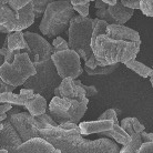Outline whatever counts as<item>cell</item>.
<instances>
[{
  "label": "cell",
  "instance_id": "6da1fadb",
  "mask_svg": "<svg viewBox=\"0 0 153 153\" xmlns=\"http://www.w3.org/2000/svg\"><path fill=\"white\" fill-rule=\"evenodd\" d=\"M40 138L50 142L61 153H119L120 146L108 138L87 140L80 133V129L63 130L51 126L39 130Z\"/></svg>",
  "mask_w": 153,
  "mask_h": 153
},
{
  "label": "cell",
  "instance_id": "7a4b0ae2",
  "mask_svg": "<svg viewBox=\"0 0 153 153\" xmlns=\"http://www.w3.org/2000/svg\"><path fill=\"white\" fill-rule=\"evenodd\" d=\"M141 41L132 42L118 40L100 33L91 41L92 52L98 65H108L113 63H124L131 59H135L140 51Z\"/></svg>",
  "mask_w": 153,
  "mask_h": 153
},
{
  "label": "cell",
  "instance_id": "3957f363",
  "mask_svg": "<svg viewBox=\"0 0 153 153\" xmlns=\"http://www.w3.org/2000/svg\"><path fill=\"white\" fill-rule=\"evenodd\" d=\"M97 21V18L91 19L82 16H73L70 20L68 28L69 49L74 50L76 53L83 59L88 68H96L98 65L94 54L91 48V37L93 32V27Z\"/></svg>",
  "mask_w": 153,
  "mask_h": 153
},
{
  "label": "cell",
  "instance_id": "277c9868",
  "mask_svg": "<svg viewBox=\"0 0 153 153\" xmlns=\"http://www.w3.org/2000/svg\"><path fill=\"white\" fill-rule=\"evenodd\" d=\"M74 9L69 1L54 0L48 4L43 12L39 29L42 35L53 38L61 35L69 28L70 20L74 15Z\"/></svg>",
  "mask_w": 153,
  "mask_h": 153
},
{
  "label": "cell",
  "instance_id": "5b68a950",
  "mask_svg": "<svg viewBox=\"0 0 153 153\" xmlns=\"http://www.w3.org/2000/svg\"><path fill=\"white\" fill-rule=\"evenodd\" d=\"M36 73L31 76L22 84L23 88L31 89L32 91L42 96L46 100H51L54 89L61 83L62 78L58 74L53 61L49 59L46 61L35 62Z\"/></svg>",
  "mask_w": 153,
  "mask_h": 153
},
{
  "label": "cell",
  "instance_id": "8992f818",
  "mask_svg": "<svg viewBox=\"0 0 153 153\" xmlns=\"http://www.w3.org/2000/svg\"><path fill=\"white\" fill-rule=\"evenodd\" d=\"M89 100L79 101L76 99L52 97L48 105L49 114L59 124L65 122L78 123L83 118L84 113L88 109Z\"/></svg>",
  "mask_w": 153,
  "mask_h": 153
},
{
  "label": "cell",
  "instance_id": "52a82bcc",
  "mask_svg": "<svg viewBox=\"0 0 153 153\" xmlns=\"http://www.w3.org/2000/svg\"><path fill=\"white\" fill-rule=\"evenodd\" d=\"M36 73V68L26 51H21L15 56L13 61L4 62L0 67V78L6 83L19 87L22 85L27 79Z\"/></svg>",
  "mask_w": 153,
  "mask_h": 153
},
{
  "label": "cell",
  "instance_id": "ba28073f",
  "mask_svg": "<svg viewBox=\"0 0 153 153\" xmlns=\"http://www.w3.org/2000/svg\"><path fill=\"white\" fill-rule=\"evenodd\" d=\"M79 129H80V133L82 135L98 133L103 137L114 139L115 142H118L119 144H122V146L129 143L131 140L130 135L119 124L118 118L81 122L79 124Z\"/></svg>",
  "mask_w": 153,
  "mask_h": 153
},
{
  "label": "cell",
  "instance_id": "9c48e42d",
  "mask_svg": "<svg viewBox=\"0 0 153 153\" xmlns=\"http://www.w3.org/2000/svg\"><path fill=\"white\" fill-rule=\"evenodd\" d=\"M51 60L56 65L58 74L62 79H76L83 72V68L81 67V58L74 50L67 49L54 52L51 56Z\"/></svg>",
  "mask_w": 153,
  "mask_h": 153
},
{
  "label": "cell",
  "instance_id": "30bf717a",
  "mask_svg": "<svg viewBox=\"0 0 153 153\" xmlns=\"http://www.w3.org/2000/svg\"><path fill=\"white\" fill-rule=\"evenodd\" d=\"M7 119L17 130L22 142H26L33 138H40L39 135L40 123L29 112H17L12 114L8 113Z\"/></svg>",
  "mask_w": 153,
  "mask_h": 153
},
{
  "label": "cell",
  "instance_id": "8fae6325",
  "mask_svg": "<svg viewBox=\"0 0 153 153\" xmlns=\"http://www.w3.org/2000/svg\"><path fill=\"white\" fill-rule=\"evenodd\" d=\"M23 36H25L28 46L30 48L29 58L32 61V63L46 61V60L51 59V56L54 52L53 47L42 36L35 33V32H30V31L23 32Z\"/></svg>",
  "mask_w": 153,
  "mask_h": 153
},
{
  "label": "cell",
  "instance_id": "7c38bea8",
  "mask_svg": "<svg viewBox=\"0 0 153 153\" xmlns=\"http://www.w3.org/2000/svg\"><path fill=\"white\" fill-rule=\"evenodd\" d=\"M120 126L126 133L131 137L129 143L123 146L119 153H137L139 148L143 143L141 139V132L146 131V126H143L137 118H124L121 121Z\"/></svg>",
  "mask_w": 153,
  "mask_h": 153
},
{
  "label": "cell",
  "instance_id": "4fadbf2b",
  "mask_svg": "<svg viewBox=\"0 0 153 153\" xmlns=\"http://www.w3.org/2000/svg\"><path fill=\"white\" fill-rule=\"evenodd\" d=\"M53 96L60 97V98H68V99H76L79 101L89 100V98L85 97L83 88L76 83L74 79H71V78L62 79L59 87L54 89Z\"/></svg>",
  "mask_w": 153,
  "mask_h": 153
},
{
  "label": "cell",
  "instance_id": "5bb4252c",
  "mask_svg": "<svg viewBox=\"0 0 153 153\" xmlns=\"http://www.w3.org/2000/svg\"><path fill=\"white\" fill-rule=\"evenodd\" d=\"M1 123L4 126L0 130V149L7 150L10 153L19 146H21L22 140L8 119L4 120Z\"/></svg>",
  "mask_w": 153,
  "mask_h": 153
},
{
  "label": "cell",
  "instance_id": "9a60e30c",
  "mask_svg": "<svg viewBox=\"0 0 153 153\" xmlns=\"http://www.w3.org/2000/svg\"><path fill=\"white\" fill-rule=\"evenodd\" d=\"M10 153H61L60 150L54 148L50 142L42 138H33L11 151Z\"/></svg>",
  "mask_w": 153,
  "mask_h": 153
},
{
  "label": "cell",
  "instance_id": "2e32d148",
  "mask_svg": "<svg viewBox=\"0 0 153 153\" xmlns=\"http://www.w3.org/2000/svg\"><path fill=\"white\" fill-rule=\"evenodd\" d=\"M104 33L112 39L126 40V41H132V42L141 41L140 35H139L138 31L133 30V29H131L129 27H126L124 25H118V23L108 25Z\"/></svg>",
  "mask_w": 153,
  "mask_h": 153
},
{
  "label": "cell",
  "instance_id": "e0dca14e",
  "mask_svg": "<svg viewBox=\"0 0 153 153\" xmlns=\"http://www.w3.org/2000/svg\"><path fill=\"white\" fill-rule=\"evenodd\" d=\"M35 92L31 89L23 88L20 90L19 94H15L12 92H4L0 93V103H10L12 105L25 107L31 98L35 97Z\"/></svg>",
  "mask_w": 153,
  "mask_h": 153
},
{
  "label": "cell",
  "instance_id": "ac0fdd59",
  "mask_svg": "<svg viewBox=\"0 0 153 153\" xmlns=\"http://www.w3.org/2000/svg\"><path fill=\"white\" fill-rule=\"evenodd\" d=\"M107 11H108V13L110 15L111 19L113 20L114 23L124 25V23L128 22V21L131 19V17L133 16L134 9H131V8H128V7H126V6H123V4H121V1L118 0L115 4H112V6L108 4Z\"/></svg>",
  "mask_w": 153,
  "mask_h": 153
},
{
  "label": "cell",
  "instance_id": "d6986e66",
  "mask_svg": "<svg viewBox=\"0 0 153 153\" xmlns=\"http://www.w3.org/2000/svg\"><path fill=\"white\" fill-rule=\"evenodd\" d=\"M16 16L18 19V26L16 27L15 31H22L23 29H27L28 27H30L31 25L35 22L36 19L32 2H29L21 9L17 10Z\"/></svg>",
  "mask_w": 153,
  "mask_h": 153
},
{
  "label": "cell",
  "instance_id": "ffe728a7",
  "mask_svg": "<svg viewBox=\"0 0 153 153\" xmlns=\"http://www.w3.org/2000/svg\"><path fill=\"white\" fill-rule=\"evenodd\" d=\"M8 50L11 51H17V50H21V51H26L28 54L30 53V48L28 46L27 41L25 39L22 31H12L7 36Z\"/></svg>",
  "mask_w": 153,
  "mask_h": 153
},
{
  "label": "cell",
  "instance_id": "44dd1931",
  "mask_svg": "<svg viewBox=\"0 0 153 153\" xmlns=\"http://www.w3.org/2000/svg\"><path fill=\"white\" fill-rule=\"evenodd\" d=\"M0 25L11 31H15L16 27L18 26V19L16 16V11H13L8 4H0Z\"/></svg>",
  "mask_w": 153,
  "mask_h": 153
},
{
  "label": "cell",
  "instance_id": "7402d4cb",
  "mask_svg": "<svg viewBox=\"0 0 153 153\" xmlns=\"http://www.w3.org/2000/svg\"><path fill=\"white\" fill-rule=\"evenodd\" d=\"M47 100L40 94L36 93L33 98H31L25 105V108L28 110V112L33 117L40 115L47 111Z\"/></svg>",
  "mask_w": 153,
  "mask_h": 153
},
{
  "label": "cell",
  "instance_id": "603a6c76",
  "mask_svg": "<svg viewBox=\"0 0 153 153\" xmlns=\"http://www.w3.org/2000/svg\"><path fill=\"white\" fill-rule=\"evenodd\" d=\"M120 67V63H113V65H97L96 68H88L84 65V71L88 73L89 76H109L115 71Z\"/></svg>",
  "mask_w": 153,
  "mask_h": 153
},
{
  "label": "cell",
  "instance_id": "cb8c5ba5",
  "mask_svg": "<svg viewBox=\"0 0 153 153\" xmlns=\"http://www.w3.org/2000/svg\"><path fill=\"white\" fill-rule=\"evenodd\" d=\"M124 65L126 68L131 69L132 71H134L135 73H138L139 76H141L142 78H149V76L151 74V71H152V68L143 65L142 62L137 61V59H131L129 61L124 62Z\"/></svg>",
  "mask_w": 153,
  "mask_h": 153
},
{
  "label": "cell",
  "instance_id": "d4e9b609",
  "mask_svg": "<svg viewBox=\"0 0 153 153\" xmlns=\"http://www.w3.org/2000/svg\"><path fill=\"white\" fill-rule=\"evenodd\" d=\"M54 0H32V7H33V12H35L36 18L41 17L43 15V12L46 10V8L48 7V4H51Z\"/></svg>",
  "mask_w": 153,
  "mask_h": 153
},
{
  "label": "cell",
  "instance_id": "484cf974",
  "mask_svg": "<svg viewBox=\"0 0 153 153\" xmlns=\"http://www.w3.org/2000/svg\"><path fill=\"white\" fill-rule=\"evenodd\" d=\"M35 118L38 120L39 122L42 123L43 126H46V129L51 128V126H58V123L51 118V115H50L49 113H46V112H45V113H42V114H40V115H37Z\"/></svg>",
  "mask_w": 153,
  "mask_h": 153
},
{
  "label": "cell",
  "instance_id": "4316f807",
  "mask_svg": "<svg viewBox=\"0 0 153 153\" xmlns=\"http://www.w3.org/2000/svg\"><path fill=\"white\" fill-rule=\"evenodd\" d=\"M143 15L153 18V0H140V8Z\"/></svg>",
  "mask_w": 153,
  "mask_h": 153
},
{
  "label": "cell",
  "instance_id": "83f0119b",
  "mask_svg": "<svg viewBox=\"0 0 153 153\" xmlns=\"http://www.w3.org/2000/svg\"><path fill=\"white\" fill-rule=\"evenodd\" d=\"M52 47H53V49H54V52H58V51H62V50L69 49L68 41H65L62 37H59V36L53 39ZM54 52H53V53H54Z\"/></svg>",
  "mask_w": 153,
  "mask_h": 153
},
{
  "label": "cell",
  "instance_id": "f1b7e54d",
  "mask_svg": "<svg viewBox=\"0 0 153 153\" xmlns=\"http://www.w3.org/2000/svg\"><path fill=\"white\" fill-rule=\"evenodd\" d=\"M74 81H76V83H78L80 87L83 88L87 98H92V97H96L97 94H98V89H97L94 85H85V84L82 83L80 80H76V79H74Z\"/></svg>",
  "mask_w": 153,
  "mask_h": 153
},
{
  "label": "cell",
  "instance_id": "f546056e",
  "mask_svg": "<svg viewBox=\"0 0 153 153\" xmlns=\"http://www.w3.org/2000/svg\"><path fill=\"white\" fill-rule=\"evenodd\" d=\"M31 1L32 0H8V6L11 8L13 11H17Z\"/></svg>",
  "mask_w": 153,
  "mask_h": 153
},
{
  "label": "cell",
  "instance_id": "4dcf8cb0",
  "mask_svg": "<svg viewBox=\"0 0 153 153\" xmlns=\"http://www.w3.org/2000/svg\"><path fill=\"white\" fill-rule=\"evenodd\" d=\"M89 4H74L72 6L74 11H76L80 16L82 17H88L89 16Z\"/></svg>",
  "mask_w": 153,
  "mask_h": 153
},
{
  "label": "cell",
  "instance_id": "1f68e13d",
  "mask_svg": "<svg viewBox=\"0 0 153 153\" xmlns=\"http://www.w3.org/2000/svg\"><path fill=\"white\" fill-rule=\"evenodd\" d=\"M12 109V104L10 103H0V122L7 119V112Z\"/></svg>",
  "mask_w": 153,
  "mask_h": 153
},
{
  "label": "cell",
  "instance_id": "d6a6232c",
  "mask_svg": "<svg viewBox=\"0 0 153 153\" xmlns=\"http://www.w3.org/2000/svg\"><path fill=\"white\" fill-rule=\"evenodd\" d=\"M137 153H153V142H143Z\"/></svg>",
  "mask_w": 153,
  "mask_h": 153
},
{
  "label": "cell",
  "instance_id": "836d02e7",
  "mask_svg": "<svg viewBox=\"0 0 153 153\" xmlns=\"http://www.w3.org/2000/svg\"><path fill=\"white\" fill-rule=\"evenodd\" d=\"M123 6L131 9H139L140 8V0H120Z\"/></svg>",
  "mask_w": 153,
  "mask_h": 153
},
{
  "label": "cell",
  "instance_id": "e575fe53",
  "mask_svg": "<svg viewBox=\"0 0 153 153\" xmlns=\"http://www.w3.org/2000/svg\"><path fill=\"white\" fill-rule=\"evenodd\" d=\"M15 89H16V87L6 83V82L0 78V93H4V92H13Z\"/></svg>",
  "mask_w": 153,
  "mask_h": 153
},
{
  "label": "cell",
  "instance_id": "d590c367",
  "mask_svg": "<svg viewBox=\"0 0 153 153\" xmlns=\"http://www.w3.org/2000/svg\"><path fill=\"white\" fill-rule=\"evenodd\" d=\"M58 126L61 128V129H63V130H72V129L79 128V124H76V123H72V122H65V123L59 124Z\"/></svg>",
  "mask_w": 153,
  "mask_h": 153
},
{
  "label": "cell",
  "instance_id": "8d00e7d4",
  "mask_svg": "<svg viewBox=\"0 0 153 153\" xmlns=\"http://www.w3.org/2000/svg\"><path fill=\"white\" fill-rule=\"evenodd\" d=\"M142 142H153V133H148L146 131L141 132Z\"/></svg>",
  "mask_w": 153,
  "mask_h": 153
},
{
  "label": "cell",
  "instance_id": "74e56055",
  "mask_svg": "<svg viewBox=\"0 0 153 153\" xmlns=\"http://www.w3.org/2000/svg\"><path fill=\"white\" fill-rule=\"evenodd\" d=\"M7 51H8L7 47H2V48L0 49V67H1L2 63L4 62V56L7 53Z\"/></svg>",
  "mask_w": 153,
  "mask_h": 153
},
{
  "label": "cell",
  "instance_id": "f35d334b",
  "mask_svg": "<svg viewBox=\"0 0 153 153\" xmlns=\"http://www.w3.org/2000/svg\"><path fill=\"white\" fill-rule=\"evenodd\" d=\"M0 31H1V32H4V33H7V35H9V33L11 32L9 29H7V28L4 27V26H2V25H0Z\"/></svg>",
  "mask_w": 153,
  "mask_h": 153
},
{
  "label": "cell",
  "instance_id": "ab89813d",
  "mask_svg": "<svg viewBox=\"0 0 153 153\" xmlns=\"http://www.w3.org/2000/svg\"><path fill=\"white\" fill-rule=\"evenodd\" d=\"M103 2H105L107 4H110V6H112V4H117V1L118 0H102Z\"/></svg>",
  "mask_w": 153,
  "mask_h": 153
},
{
  "label": "cell",
  "instance_id": "60d3db41",
  "mask_svg": "<svg viewBox=\"0 0 153 153\" xmlns=\"http://www.w3.org/2000/svg\"><path fill=\"white\" fill-rule=\"evenodd\" d=\"M150 78V82H151V85H152V88H153V67H152V71H151V74L149 76Z\"/></svg>",
  "mask_w": 153,
  "mask_h": 153
},
{
  "label": "cell",
  "instance_id": "b9f144b4",
  "mask_svg": "<svg viewBox=\"0 0 153 153\" xmlns=\"http://www.w3.org/2000/svg\"><path fill=\"white\" fill-rule=\"evenodd\" d=\"M0 4H8V0H0Z\"/></svg>",
  "mask_w": 153,
  "mask_h": 153
},
{
  "label": "cell",
  "instance_id": "7bdbcfd3",
  "mask_svg": "<svg viewBox=\"0 0 153 153\" xmlns=\"http://www.w3.org/2000/svg\"><path fill=\"white\" fill-rule=\"evenodd\" d=\"M0 153H9L7 151V150H4V149H0Z\"/></svg>",
  "mask_w": 153,
  "mask_h": 153
},
{
  "label": "cell",
  "instance_id": "ee69618b",
  "mask_svg": "<svg viewBox=\"0 0 153 153\" xmlns=\"http://www.w3.org/2000/svg\"><path fill=\"white\" fill-rule=\"evenodd\" d=\"M2 126H2V123L0 122V130H1V129H2Z\"/></svg>",
  "mask_w": 153,
  "mask_h": 153
},
{
  "label": "cell",
  "instance_id": "f6af8a7d",
  "mask_svg": "<svg viewBox=\"0 0 153 153\" xmlns=\"http://www.w3.org/2000/svg\"><path fill=\"white\" fill-rule=\"evenodd\" d=\"M63 1H69V2H70V1H71V0H63Z\"/></svg>",
  "mask_w": 153,
  "mask_h": 153
},
{
  "label": "cell",
  "instance_id": "bcb514c9",
  "mask_svg": "<svg viewBox=\"0 0 153 153\" xmlns=\"http://www.w3.org/2000/svg\"><path fill=\"white\" fill-rule=\"evenodd\" d=\"M90 1H96V0H90Z\"/></svg>",
  "mask_w": 153,
  "mask_h": 153
}]
</instances>
